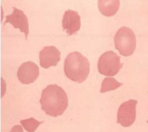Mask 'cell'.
<instances>
[{"instance_id": "7a4b0ae2", "label": "cell", "mask_w": 148, "mask_h": 132, "mask_svg": "<svg viewBox=\"0 0 148 132\" xmlns=\"http://www.w3.org/2000/svg\"><path fill=\"white\" fill-rule=\"evenodd\" d=\"M90 71V64L87 58L79 52L70 53L66 58L64 72L71 81L82 83L86 80Z\"/></svg>"}, {"instance_id": "3957f363", "label": "cell", "mask_w": 148, "mask_h": 132, "mask_svg": "<svg viewBox=\"0 0 148 132\" xmlns=\"http://www.w3.org/2000/svg\"><path fill=\"white\" fill-rule=\"evenodd\" d=\"M116 49L124 56L132 55L136 47V38L133 30L127 27L120 28L114 38Z\"/></svg>"}, {"instance_id": "9c48e42d", "label": "cell", "mask_w": 148, "mask_h": 132, "mask_svg": "<svg viewBox=\"0 0 148 132\" xmlns=\"http://www.w3.org/2000/svg\"><path fill=\"white\" fill-rule=\"evenodd\" d=\"M80 17L78 12L69 10L64 12L63 16V29L66 30L68 34H74L80 28Z\"/></svg>"}, {"instance_id": "5b68a950", "label": "cell", "mask_w": 148, "mask_h": 132, "mask_svg": "<svg viewBox=\"0 0 148 132\" xmlns=\"http://www.w3.org/2000/svg\"><path fill=\"white\" fill-rule=\"evenodd\" d=\"M138 101L131 99L120 105L117 112V123L124 127L132 126L136 118Z\"/></svg>"}, {"instance_id": "ba28073f", "label": "cell", "mask_w": 148, "mask_h": 132, "mask_svg": "<svg viewBox=\"0 0 148 132\" xmlns=\"http://www.w3.org/2000/svg\"><path fill=\"white\" fill-rule=\"evenodd\" d=\"M13 13L7 16L5 23H11L15 28L20 29L23 32L26 39L29 34V24L28 18L22 10H19L16 7H13Z\"/></svg>"}, {"instance_id": "277c9868", "label": "cell", "mask_w": 148, "mask_h": 132, "mask_svg": "<svg viewBox=\"0 0 148 132\" xmlns=\"http://www.w3.org/2000/svg\"><path fill=\"white\" fill-rule=\"evenodd\" d=\"M120 59V56L113 51L105 52L98 61L99 72L101 75L110 77L117 75L123 66Z\"/></svg>"}, {"instance_id": "4fadbf2b", "label": "cell", "mask_w": 148, "mask_h": 132, "mask_svg": "<svg viewBox=\"0 0 148 132\" xmlns=\"http://www.w3.org/2000/svg\"><path fill=\"white\" fill-rule=\"evenodd\" d=\"M10 132H24L23 128L21 125H16L12 128Z\"/></svg>"}, {"instance_id": "30bf717a", "label": "cell", "mask_w": 148, "mask_h": 132, "mask_svg": "<svg viewBox=\"0 0 148 132\" xmlns=\"http://www.w3.org/2000/svg\"><path fill=\"white\" fill-rule=\"evenodd\" d=\"M119 0H99L98 8L103 15L111 17L114 15L120 7Z\"/></svg>"}, {"instance_id": "8fae6325", "label": "cell", "mask_w": 148, "mask_h": 132, "mask_svg": "<svg viewBox=\"0 0 148 132\" xmlns=\"http://www.w3.org/2000/svg\"><path fill=\"white\" fill-rule=\"evenodd\" d=\"M122 83L119 82L114 78L106 77L103 81L100 92L103 93L108 91L114 90L122 85Z\"/></svg>"}, {"instance_id": "5bb4252c", "label": "cell", "mask_w": 148, "mask_h": 132, "mask_svg": "<svg viewBox=\"0 0 148 132\" xmlns=\"http://www.w3.org/2000/svg\"><path fill=\"white\" fill-rule=\"evenodd\" d=\"M147 122H148V121H147Z\"/></svg>"}, {"instance_id": "8992f818", "label": "cell", "mask_w": 148, "mask_h": 132, "mask_svg": "<svg viewBox=\"0 0 148 132\" xmlns=\"http://www.w3.org/2000/svg\"><path fill=\"white\" fill-rule=\"evenodd\" d=\"M39 75V67L32 61L22 63L18 69V78L24 84L33 83L38 78Z\"/></svg>"}, {"instance_id": "7c38bea8", "label": "cell", "mask_w": 148, "mask_h": 132, "mask_svg": "<svg viewBox=\"0 0 148 132\" xmlns=\"http://www.w3.org/2000/svg\"><path fill=\"white\" fill-rule=\"evenodd\" d=\"M23 128L28 132H35L38 129V128L40 126L42 122L36 120L33 117L28 118L26 120H23L20 121Z\"/></svg>"}, {"instance_id": "6da1fadb", "label": "cell", "mask_w": 148, "mask_h": 132, "mask_svg": "<svg viewBox=\"0 0 148 132\" xmlns=\"http://www.w3.org/2000/svg\"><path fill=\"white\" fill-rule=\"evenodd\" d=\"M40 103L41 109L46 115L56 117L61 116L66 110L69 99L61 87L57 84H51L42 90Z\"/></svg>"}, {"instance_id": "52a82bcc", "label": "cell", "mask_w": 148, "mask_h": 132, "mask_svg": "<svg viewBox=\"0 0 148 132\" xmlns=\"http://www.w3.org/2000/svg\"><path fill=\"white\" fill-rule=\"evenodd\" d=\"M60 57L61 53L56 47L45 46L39 52L40 66L44 68L56 66Z\"/></svg>"}]
</instances>
